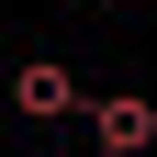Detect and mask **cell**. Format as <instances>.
Instances as JSON below:
<instances>
[{
  "label": "cell",
  "instance_id": "cell-3",
  "mask_svg": "<svg viewBox=\"0 0 157 157\" xmlns=\"http://www.w3.org/2000/svg\"><path fill=\"white\" fill-rule=\"evenodd\" d=\"M0 157H11V146H0Z\"/></svg>",
  "mask_w": 157,
  "mask_h": 157
},
{
  "label": "cell",
  "instance_id": "cell-1",
  "mask_svg": "<svg viewBox=\"0 0 157 157\" xmlns=\"http://www.w3.org/2000/svg\"><path fill=\"white\" fill-rule=\"evenodd\" d=\"M90 146H101V157H146V146H157V101H146V90L90 101Z\"/></svg>",
  "mask_w": 157,
  "mask_h": 157
},
{
  "label": "cell",
  "instance_id": "cell-2",
  "mask_svg": "<svg viewBox=\"0 0 157 157\" xmlns=\"http://www.w3.org/2000/svg\"><path fill=\"white\" fill-rule=\"evenodd\" d=\"M11 112H34V124H67V112H78V78L56 67V56H23V67H11Z\"/></svg>",
  "mask_w": 157,
  "mask_h": 157
}]
</instances>
